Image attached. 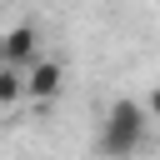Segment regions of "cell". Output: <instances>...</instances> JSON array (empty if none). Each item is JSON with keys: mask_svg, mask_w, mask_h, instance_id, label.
Masks as SVG:
<instances>
[{"mask_svg": "<svg viewBox=\"0 0 160 160\" xmlns=\"http://www.w3.org/2000/svg\"><path fill=\"white\" fill-rule=\"evenodd\" d=\"M145 140H150V105L120 95L100 120V155L105 160H130V155L145 150Z\"/></svg>", "mask_w": 160, "mask_h": 160, "instance_id": "1", "label": "cell"}, {"mask_svg": "<svg viewBox=\"0 0 160 160\" xmlns=\"http://www.w3.org/2000/svg\"><path fill=\"white\" fill-rule=\"evenodd\" d=\"M20 85H25V95H30V100H55V95H60V85H65V65H60V60H50V55H35V60L20 70Z\"/></svg>", "mask_w": 160, "mask_h": 160, "instance_id": "2", "label": "cell"}, {"mask_svg": "<svg viewBox=\"0 0 160 160\" xmlns=\"http://www.w3.org/2000/svg\"><path fill=\"white\" fill-rule=\"evenodd\" d=\"M35 55H40V30H35L30 20L0 30V65H20V70H25Z\"/></svg>", "mask_w": 160, "mask_h": 160, "instance_id": "3", "label": "cell"}, {"mask_svg": "<svg viewBox=\"0 0 160 160\" xmlns=\"http://www.w3.org/2000/svg\"><path fill=\"white\" fill-rule=\"evenodd\" d=\"M25 100V85H20V65H0V105H15Z\"/></svg>", "mask_w": 160, "mask_h": 160, "instance_id": "4", "label": "cell"}]
</instances>
